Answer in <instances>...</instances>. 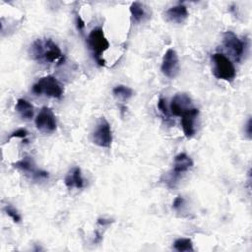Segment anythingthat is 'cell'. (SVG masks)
Segmentation results:
<instances>
[{
	"instance_id": "ac0fdd59",
	"label": "cell",
	"mask_w": 252,
	"mask_h": 252,
	"mask_svg": "<svg viewBox=\"0 0 252 252\" xmlns=\"http://www.w3.org/2000/svg\"><path fill=\"white\" fill-rule=\"evenodd\" d=\"M113 94L115 96H118L122 99H128L130 98L132 95H133V91L132 89L126 87V86H123V85H119V86H116L113 91H112Z\"/></svg>"
},
{
	"instance_id": "2e32d148",
	"label": "cell",
	"mask_w": 252,
	"mask_h": 252,
	"mask_svg": "<svg viewBox=\"0 0 252 252\" xmlns=\"http://www.w3.org/2000/svg\"><path fill=\"white\" fill-rule=\"evenodd\" d=\"M130 13L132 16V19L137 22L140 23L142 22L145 17H146V11L145 8L143 6L142 3L140 2H133L130 6Z\"/></svg>"
},
{
	"instance_id": "7a4b0ae2",
	"label": "cell",
	"mask_w": 252,
	"mask_h": 252,
	"mask_svg": "<svg viewBox=\"0 0 252 252\" xmlns=\"http://www.w3.org/2000/svg\"><path fill=\"white\" fill-rule=\"evenodd\" d=\"M87 43L95 62L99 66H104L103 53L109 48V42L104 35L103 30L100 27L93 29L88 35Z\"/></svg>"
},
{
	"instance_id": "30bf717a",
	"label": "cell",
	"mask_w": 252,
	"mask_h": 252,
	"mask_svg": "<svg viewBox=\"0 0 252 252\" xmlns=\"http://www.w3.org/2000/svg\"><path fill=\"white\" fill-rule=\"evenodd\" d=\"M13 166L23 172L30 173L34 179H46L48 178V172L37 169L33 160L30 157H25L22 159L13 163Z\"/></svg>"
},
{
	"instance_id": "ffe728a7",
	"label": "cell",
	"mask_w": 252,
	"mask_h": 252,
	"mask_svg": "<svg viewBox=\"0 0 252 252\" xmlns=\"http://www.w3.org/2000/svg\"><path fill=\"white\" fill-rule=\"evenodd\" d=\"M158 107L159 109V111L161 112V114L166 117L167 119L169 118V111H168V108H167V105H166V100L162 97H160L158 101Z\"/></svg>"
},
{
	"instance_id": "277c9868",
	"label": "cell",
	"mask_w": 252,
	"mask_h": 252,
	"mask_svg": "<svg viewBox=\"0 0 252 252\" xmlns=\"http://www.w3.org/2000/svg\"><path fill=\"white\" fill-rule=\"evenodd\" d=\"M63 87L57 81V79L51 75H47L45 77L40 78L33 86H32V93L35 94H44L47 96L60 98L63 94Z\"/></svg>"
},
{
	"instance_id": "8fae6325",
	"label": "cell",
	"mask_w": 252,
	"mask_h": 252,
	"mask_svg": "<svg viewBox=\"0 0 252 252\" xmlns=\"http://www.w3.org/2000/svg\"><path fill=\"white\" fill-rule=\"evenodd\" d=\"M193 160L192 158L187 156L185 153H180L177 156H175L173 160V168L171 171L172 177L178 178L181 174L184 172H187L190 168L193 167Z\"/></svg>"
},
{
	"instance_id": "7c38bea8",
	"label": "cell",
	"mask_w": 252,
	"mask_h": 252,
	"mask_svg": "<svg viewBox=\"0 0 252 252\" xmlns=\"http://www.w3.org/2000/svg\"><path fill=\"white\" fill-rule=\"evenodd\" d=\"M191 104V98L186 94H177L171 100L170 112L175 116H181L182 112L189 108Z\"/></svg>"
},
{
	"instance_id": "3957f363",
	"label": "cell",
	"mask_w": 252,
	"mask_h": 252,
	"mask_svg": "<svg viewBox=\"0 0 252 252\" xmlns=\"http://www.w3.org/2000/svg\"><path fill=\"white\" fill-rule=\"evenodd\" d=\"M213 61V74L216 78L232 81L235 78L236 71L233 63L222 53H215L212 55Z\"/></svg>"
},
{
	"instance_id": "603a6c76",
	"label": "cell",
	"mask_w": 252,
	"mask_h": 252,
	"mask_svg": "<svg viewBox=\"0 0 252 252\" xmlns=\"http://www.w3.org/2000/svg\"><path fill=\"white\" fill-rule=\"evenodd\" d=\"M183 203H184V199H183L181 196H178V197H176V198H175V200L173 201L172 207H173V209L178 210V209H180V208L182 207Z\"/></svg>"
},
{
	"instance_id": "cb8c5ba5",
	"label": "cell",
	"mask_w": 252,
	"mask_h": 252,
	"mask_svg": "<svg viewBox=\"0 0 252 252\" xmlns=\"http://www.w3.org/2000/svg\"><path fill=\"white\" fill-rule=\"evenodd\" d=\"M251 128H252V119L249 118L246 125H245V129H244V132L246 133L248 139H251V133H252Z\"/></svg>"
},
{
	"instance_id": "5b68a950",
	"label": "cell",
	"mask_w": 252,
	"mask_h": 252,
	"mask_svg": "<svg viewBox=\"0 0 252 252\" xmlns=\"http://www.w3.org/2000/svg\"><path fill=\"white\" fill-rule=\"evenodd\" d=\"M93 142L101 148H110L112 143L111 127L108 121L101 117L93 132Z\"/></svg>"
},
{
	"instance_id": "e0dca14e",
	"label": "cell",
	"mask_w": 252,
	"mask_h": 252,
	"mask_svg": "<svg viewBox=\"0 0 252 252\" xmlns=\"http://www.w3.org/2000/svg\"><path fill=\"white\" fill-rule=\"evenodd\" d=\"M173 247L178 252H192L194 251L193 242L190 238H178L174 241Z\"/></svg>"
},
{
	"instance_id": "52a82bcc",
	"label": "cell",
	"mask_w": 252,
	"mask_h": 252,
	"mask_svg": "<svg viewBox=\"0 0 252 252\" xmlns=\"http://www.w3.org/2000/svg\"><path fill=\"white\" fill-rule=\"evenodd\" d=\"M36 128L43 133H52L57 128V123L53 111L49 107H42L35 117Z\"/></svg>"
},
{
	"instance_id": "9c48e42d",
	"label": "cell",
	"mask_w": 252,
	"mask_h": 252,
	"mask_svg": "<svg viewBox=\"0 0 252 252\" xmlns=\"http://www.w3.org/2000/svg\"><path fill=\"white\" fill-rule=\"evenodd\" d=\"M199 114V109L196 107H189L181 114V126L183 133L187 139H191L195 135V120Z\"/></svg>"
},
{
	"instance_id": "4fadbf2b",
	"label": "cell",
	"mask_w": 252,
	"mask_h": 252,
	"mask_svg": "<svg viewBox=\"0 0 252 252\" xmlns=\"http://www.w3.org/2000/svg\"><path fill=\"white\" fill-rule=\"evenodd\" d=\"M188 16H189L188 10L186 6L183 4H178L176 6H173L165 12L166 20L168 22L176 23V24H182L183 22L186 21Z\"/></svg>"
},
{
	"instance_id": "9a60e30c",
	"label": "cell",
	"mask_w": 252,
	"mask_h": 252,
	"mask_svg": "<svg viewBox=\"0 0 252 252\" xmlns=\"http://www.w3.org/2000/svg\"><path fill=\"white\" fill-rule=\"evenodd\" d=\"M15 109L24 119L29 120L32 119L33 116V106L32 105V103L24 98H19L17 100Z\"/></svg>"
},
{
	"instance_id": "ba28073f",
	"label": "cell",
	"mask_w": 252,
	"mask_h": 252,
	"mask_svg": "<svg viewBox=\"0 0 252 252\" xmlns=\"http://www.w3.org/2000/svg\"><path fill=\"white\" fill-rule=\"evenodd\" d=\"M160 70L162 74L169 79H173L177 76L179 72V59L174 49L169 48L166 50L162 57Z\"/></svg>"
},
{
	"instance_id": "8992f818",
	"label": "cell",
	"mask_w": 252,
	"mask_h": 252,
	"mask_svg": "<svg viewBox=\"0 0 252 252\" xmlns=\"http://www.w3.org/2000/svg\"><path fill=\"white\" fill-rule=\"evenodd\" d=\"M223 45L236 61H239L243 56L245 43L234 32L227 31L223 33Z\"/></svg>"
},
{
	"instance_id": "d6986e66",
	"label": "cell",
	"mask_w": 252,
	"mask_h": 252,
	"mask_svg": "<svg viewBox=\"0 0 252 252\" xmlns=\"http://www.w3.org/2000/svg\"><path fill=\"white\" fill-rule=\"evenodd\" d=\"M4 211H5V213L13 220L14 222H20V220H21V216L19 215L18 211H17L15 208H13L12 206L7 205V206L4 208Z\"/></svg>"
},
{
	"instance_id": "5bb4252c",
	"label": "cell",
	"mask_w": 252,
	"mask_h": 252,
	"mask_svg": "<svg viewBox=\"0 0 252 252\" xmlns=\"http://www.w3.org/2000/svg\"><path fill=\"white\" fill-rule=\"evenodd\" d=\"M65 185L68 188L81 189L84 187V179L82 177V172L80 167H73L65 177Z\"/></svg>"
},
{
	"instance_id": "7402d4cb",
	"label": "cell",
	"mask_w": 252,
	"mask_h": 252,
	"mask_svg": "<svg viewBox=\"0 0 252 252\" xmlns=\"http://www.w3.org/2000/svg\"><path fill=\"white\" fill-rule=\"evenodd\" d=\"M76 25H77V29L80 32H83L84 29H85V22L83 21V19L80 17V15H76Z\"/></svg>"
},
{
	"instance_id": "d4e9b609",
	"label": "cell",
	"mask_w": 252,
	"mask_h": 252,
	"mask_svg": "<svg viewBox=\"0 0 252 252\" xmlns=\"http://www.w3.org/2000/svg\"><path fill=\"white\" fill-rule=\"evenodd\" d=\"M112 221L110 220H105V219H98L97 220V223L100 224V225H106V224H109Z\"/></svg>"
},
{
	"instance_id": "44dd1931",
	"label": "cell",
	"mask_w": 252,
	"mask_h": 252,
	"mask_svg": "<svg viewBox=\"0 0 252 252\" xmlns=\"http://www.w3.org/2000/svg\"><path fill=\"white\" fill-rule=\"evenodd\" d=\"M28 131L26 130V129H23V128H20V129H18V130H16V131H14L11 135H10V139H12V138H22V139H24V141H25V143H27L28 142V140L26 139L27 137H28Z\"/></svg>"
},
{
	"instance_id": "6da1fadb",
	"label": "cell",
	"mask_w": 252,
	"mask_h": 252,
	"mask_svg": "<svg viewBox=\"0 0 252 252\" xmlns=\"http://www.w3.org/2000/svg\"><path fill=\"white\" fill-rule=\"evenodd\" d=\"M32 55L33 59L39 62H62L63 61V54L58 47V45L51 39H36L31 48Z\"/></svg>"
}]
</instances>
